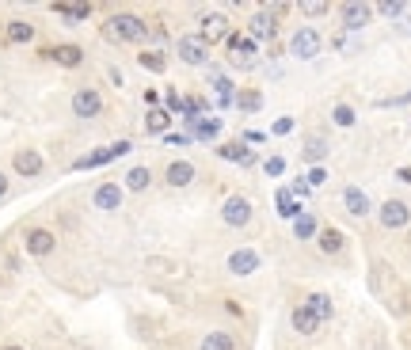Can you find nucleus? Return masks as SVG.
<instances>
[{"mask_svg":"<svg viewBox=\"0 0 411 350\" xmlns=\"http://www.w3.org/2000/svg\"><path fill=\"white\" fill-rule=\"evenodd\" d=\"M305 183L308 187H324V183H328V168H312V172L305 175Z\"/></svg>","mask_w":411,"mask_h":350,"instance_id":"40","label":"nucleus"},{"mask_svg":"<svg viewBox=\"0 0 411 350\" xmlns=\"http://www.w3.org/2000/svg\"><path fill=\"white\" fill-rule=\"evenodd\" d=\"M297 12L308 15V20H320V15L331 12V4H328V0H297Z\"/></svg>","mask_w":411,"mask_h":350,"instance_id":"34","label":"nucleus"},{"mask_svg":"<svg viewBox=\"0 0 411 350\" xmlns=\"http://www.w3.org/2000/svg\"><path fill=\"white\" fill-rule=\"evenodd\" d=\"M213 88H217V103H221V107L236 103V88H232V80H229V77H217V80H213Z\"/></svg>","mask_w":411,"mask_h":350,"instance_id":"36","label":"nucleus"},{"mask_svg":"<svg viewBox=\"0 0 411 350\" xmlns=\"http://www.w3.org/2000/svg\"><path fill=\"white\" fill-rule=\"evenodd\" d=\"M217 134H221V118H206L191 126V141H213Z\"/></svg>","mask_w":411,"mask_h":350,"instance_id":"30","label":"nucleus"},{"mask_svg":"<svg viewBox=\"0 0 411 350\" xmlns=\"http://www.w3.org/2000/svg\"><path fill=\"white\" fill-rule=\"evenodd\" d=\"M137 65H141L145 73H156V77H160V73H167L164 50H141V54H137Z\"/></svg>","mask_w":411,"mask_h":350,"instance_id":"25","label":"nucleus"},{"mask_svg":"<svg viewBox=\"0 0 411 350\" xmlns=\"http://www.w3.org/2000/svg\"><path fill=\"white\" fill-rule=\"evenodd\" d=\"M289 327H293L297 335H316V331H320V320H316L305 305H297L293 312H289Z\"/></svg>","mask_w":411,"mask_h":350,"instance_id":"22","label":"nucleus"},{"mask_svg":"<svg viewBox=\"0 0 411 350\" xmlns=\"http://www.w3.org/2000/svg\"><path fill=\"white\" fill-rule=\"evenodd\" d=\"M175 58L183 65H206L210 61V46H206L198 35H183V39L175 42Z\"/></svg>","mask_w":411,"mask_h":350,"instance_id":"11","label":"nucleus"},{"mask_svg":"<svg viewBox=\"0 0 411 350\" xmlns=\"http://www.w3.org/2000/svg\"><path fill=\"white\" fill-rule=\"evenodd\" d=\"M0 286H4V278H0Z\"/></svg>","mask_w":411,"mask_h":350,"instance_id":"49","label":"nucleus"},{"mask_svg":"<svg viewBox=\"0 0 411 350\" xmlns=\"http://www.w3.org/2000/svg\"><path fill=\"white\" fill-rule=\"evenodd\" d=\"M12 172L20 175V179H39V175L46 172V156L39 153V149H15Z\"/></svg>","mask_w":411,"mask_h":350,"instance_id":"6","label":"nucleus"},{"mask_svg":"<svg viewBox=\"0 0 411 350\" xmlns=\"http://www.w3.org/2000/svg\"><path fill=\"white\" fill-rule=\"evenodd\" d=\"M4 39L12 42V46H27V42H34L39 39V27L34 23H27V20H12L4 27Z\"/></svg>","mask_w":411,"mask_h":350,"instance_id":"20","label":"nucleus"},{"mask_svg":"<svg viewBox=\"0 0 411 350\" xmlns=\"http://www.w3.org/2000/svg\"><path fill=\"white\" fill-rule=\"evenodd\" d=\"M198 350H236V339H232V331H210Z\"/></svg>","mask_w":411,"mask_h":350,"instance_id":"27","label":"nucleus"},{"mask_svg":"<svg viewBox=\"0 0 411 350\" xmlns=\"http://www.w3.org/2000/svg\"><path fill=\"white\" fill-rule=\"evenodd\" d=\"M331 122H335V126H343V130H350L354 122H358V115H354L350 103H335V107H331Z\"/></svg>","mask_w":411,"mask_h":350,"instance_id":"35","label":"nucleus"},{"mask_svg":"<svg viewBox=\"0 0 411 350\" xmlns=\"http://www.w3.org/2000/svg\"><path fill=\"white\" fill-rule=\"evenodd\" d=\"M225 312H229V316H244V308H240L236 301H225Z\"/></svg>","mask_w":411,"mask_h":350,"instance_id":"45","label":"nucleus"},{"mask_svg":"<svg viewBox=\"0 0 411 350\" xmlns=\"http://www.w3.org/2000/svg\"><path fill=\"white\" fill-rule=\"evenodd\" d=\"M194 179H198V168L191 164V160H172V164L164 168V183L172 187V191H183V187H191Z\"/></svg>","mask_w":411,"mask_h":350,"instance_id":"15","label":"nucleus"},{"mask_svg":"<svg viewBox=\"0 0 411 350\" xmlns=\"http://www.w3.org/2000/svg\"><path fill=\"white\" fill-rule=\"evenodd\" d=\"M225 267H229V274H236V278H248V274H255L259 267H263V255H259L255 248H236L225 259Z\"/></svg>","mask_w":411,"mask_h":350,"instance_id":"12","label":"nucleus"},{"mask_svg":"<svg viewBox=\"0 0 411 350\" xmlns=\"http://www.w3.org/2000/svg\"><path fill=\"white\" fill-rule=\"evenodd\" d=\"M308 191H312V187H308L305 179H293V187H289V194H293V198H305Z\"/></svg>","mask_w":411,"mask_h":350,"instance_id":"43","label":"nucleus"},{"mask_svg":"<svg viewBox=\"0 0 411 350\" xmlns=\"http://www.w3.org/2000/svg\"><path fill=\"white\" fill-rule=\"evenodd\" d=\"M99 31H103V39H107V42H118V46H137V42L148 39V23L141 20V15H134V12L107 15Z\"/></svg>","mask_w":411,"mask_h":350,"instance_id":"1","label":"nucleus"},{"mask_svg":"<svg viewBox=\"0 0 411 350\" xmlns=\"http://www.w3.org/2000/svg\"><path fill=\"white\" fill-rule=\"evenodd\" d=\"M53 12L65 15L69 23H84L91 15V4H53Z\"/></svg>","mask_w":411,"mask_h":350,"instance_id":"32","label":"nucleus"},{"mask_svg":"<svg viewBox=\"0 0 411 350\" xmlns=\"http://www.w3.org/2000/svg\"><path fill=\"white\" fill-rule=\"evenodd\" d=\"M126 153H134V145H129V141H115V145L99 149V153L80 156L72 168H77V172H88V168H103V164H110V160H118V156H126Z\"/></svg>","mask_w":411,"mask_h":350,"instance_id":"8","label":"nucleus"},{"mask_svg":"<svg viewBox=\"0 0 411 350\" xmlns=\"http://www.w3.org/2000/svg\"><path fill=\"white\" fill-rule=\"evenodd\" d=\"M316 232H320V225H316L312 213L293 217V236H297V240H316Z\"/></svg>","mask_w":411,"mask_h":350,"instance_id":"29","label":"nucleus"},{"mask_svg":"<svg viewBox=\"0 0 411 350\" xmlns=\"http://www.w3.org/2000/svg\"><path fill=\"white\" fill-rule=\"evenodd\" d=\"M289 130H293V118H289V115H282V118L274 122V130H270V134H274V137H286Z\"/></svg>","mask_w":411,"mask_h":350,"instance_id":"41","label":"nucleus"},{"mask_svg":"<svg viewBox=\"0 0 411 350\" xmlns=\"http://www.w3.org/2000/svg\"><path fill=\"white\" fill-rule=\"evenodd\" d=\"M145 130L148 134H167V130H172V115H167L164 107H153L145 115Z\"/></svg>","mask_w":411,"mask_h":350,"instance_id":"28","label":"nucleus"},{"mask_svg":"<svg viewBox=\"0 0 411 350\" xmlns=\"http://www.w3.org/2000/svg\"><path fill=\"white\" fill-rule=\"evenodd\" d=\"M282 172H286V160H282V156H270V160H263V175L278 179Z\"/></svg>","mask_w":411,"mask_h":350,"instance_id":"38","label":"nucleus"},{"mask_svg":"<svg viewBox=\"0 0 411 350\" xmlns=\"http://www.w3.org/2000/svg\"><path fill=\"white\" fill-rule=\"evenodd\" d=\"M217 156H221V160H232V164H244V168L255 164V153H251L244 141H229V145H221Z\"/></svg>","mask_w":411,"mask_h":350,"instance_id":"23","label":"nucleus"},{"mask_svg":"<svg viewBox=\"0 0 411 350\" xmlns=\"http://www.w3.org/2000/svg\"><path fill=\"white\" fill-rule=\"evenodd\" d=\"M8 191H12V179H8V175H4V172H0V198H4V194H8Z\"/></svg>","mask_w":411,"mask_h":350,"instance_id":"46","label":"nucleus"},{"mask_svg":"<svg viewBox=\"0 0 411 350\" xmlns=\"http://www.w3.org/2000/svg\"><path fill=\"white\" fill-rule=\"evenodd\" d=\"M274 206H278V217H286V221H293V217H301V206H297V198L289 194V187L274 194Z\"/></svg>","mask_w":411,"mask_h":350,"instance_id":"26","label":"nucleus"},{"mask_svg":"<svg viewBox=\"0 0 411 350\" xmlns=\"http://www.w3.org/2000/svg\"><path fill=\"white\" fill-rule=\"evenodd\" d=\"M316 248H320L324 255H339L343 248H347V236L335 229V225H324V229L316 232Z\"/></svg>","mask_w":411,"mask_h":350,"instance_id":"19","label":"nucleus"},{"mask_svg":"<svg viewBox=\"0 0 411 350\" xmlns=\"http://www.w3.org/2000/svg\"><path fill=\"white\" fill-rule=\"evenodd\" d=\"M343 206H347V213L350 217H366L373 206H369V194L362 191V187H347V191H343Z\"/></svg>","mask_w":411,"mask_h":350,"instance_id":"21","label":"nucleus"},{"mask_svg":"<svg viewBox=\"0 0 411 350\" xmlns=\"http://www.w3.org/2000/svg\"><path fill=\"white\" fill-rule=\"evenodd\" d=\"M126 183H122V191H129V194H141V191H148L153 187V168L148 164H134L129 172L122 175Z\"/></svg>","mask_w":411,"mask_h":350,"instance_id":"18","label":"nucleus"},{"mask_svg":"<svg viewBox=\"0 0 411 350\" xmlns=\"http://www.w3.org/2000/svg\"><path fill=\"white\" fill-rule=\"evenodd\" d=\"M373 12H377V15H385V20H400V15L407 12V4H400V0H388V4H377Z\"/></svg>","mask_w":411,"mask_h":350,"instance_id":"37","label":"nucleus"},{"mask_svg":"<svg viewBox=\"0 0 411 350\" xmlns=\"http://www.w3.org/2000/svg\"><path fill=\"white\" fill-rule=\"evenodd\" d=\"M301 156L308 160V164H320V160L328 156V141H324V137H308L305 149H301Z\"/></svg>","mask_w":411,"mask_h":350,"instance_id":"33","label":"nucleus"},{"mask_svg":"<svg viewBox=\"0 0 411 350\" xmlns=\"http://www.w3.org/2000/svg\"><path fill=\"white\" fill-rule=\"evenodd\" d=\"M164 111H167V115L183 111V99H179V92H175V88H167V96H164Z\"/></svg>","mask_w":411,"mask_h":350,"instance_id":"39","label":"nucleus"},{"mask_svg":"<svg viewBox=\"0 0 411 350\" xmlns=\"http://www.w3.org/2000/svg\"><path fill=\"white\" fill-rule=\"evenodd\" d=\"M23 251L31 255V259H50L53 251H58V236H53L50 229H27V236H23Z\"/></svg>","mask_w":411,"mask_h":350,"instance_id":"4","label":"nucleus"},{"mask_svg":"<svg viewBox=\"0 0 411 350\" xmlns=\"http://www.w3.org/2000/svg\"><path fill=\"white\" fill-rule=\"evenodd\" d=\"M274 35H278V20L270 12H255L251 15V23H248V39L251 42H274Z\"/></svg>","mask_w":411,"mask_h":350,"instance_id":"17","label":"nucleus"},{"mask_svg":"<svg viewBox=\"0 0 411 350\" xmlns=\"http://www.w3.org/2000/svg\"><path fill=\"white\" fill-rule=\"evenodd\" d=\"M225 46H229V61H236L240 69H255V58H259V46L248 39V35H240V31H232L229 39H225Z\"/></svg>","mask_w":411,"mask_h":350,"instance_id":"5","label":"nucleus"},{"mask_svg":"<svg viewBox=\"0 0 411 350\" xmlns=\"http://www.w3.org/2000/svg\"><path fill=\"white\" fill-rule=\"evenodd\" d=\"M377 221H381V229H407L411 206L404 202V198H388V202L377 210Z\"/></svg>","mask_w":411,"mask_h":350,"instance_id":"9","label":"nucleus"},{"mask_svg":"<svg viewBox=\"0 0 411 350\" xmlns=\"http://www.w3.org/2000/svg\"><path fill=\"white\" fill-rule=\"evenodd\" d=\"M229 15H221V12H206L202 15V31H198V39L206 46H213V42H225L229 39Z\"/></svg>","mask_w":411,"mask_h":350,"instance_id":"13","label":"nucleus"},{"mask_svg":"<svg viewBox=\"0 0 411 350\" xmlns=\"http://www.w3.org/2000/svg\"><path fill=\"white\" fill-rule=\"evenodd\" d=\"M122 198H126V191H122V183H99L96 191H91V206H96L99 213H115V210H122Z\"/></svg>","mask_w":411,"mask_h":350,"instance_id":"10","label":"nucleus"},{"mask_svg":"<svg viewBox=\"0 0 411 350\" xmlns=\"http://www.w3.org/2000/svg\"><path fill=\"white\" fill-rule=\"evenodd\" d=\"M396 179H400V183H407V187H411V168H396Z\"/></svg>","mask_w":411,"mask_h":350,"instance_id":"47","label":"nucleus"},{"mask_svg":"<svg viewBox=\"0 0 411 350\" xmlns=\"http://www.w3.org/2000/svg\"><path fill=\"white\" fill-rule=\"evenodd\" d=\"M0 350H27V346H20V343H4Z\"/></svg>","mask_w":411,"mask_h":350,"instance_id":"48","label":"nucleus"},{"mask_svg":"<svg viewBox=\"0 0 411 350\" xmlns=\"http://www.w3.org/2000/svg\"><path fill=\"white\" fill-rule=\"evenodd\" d=\"M164 141H167V145H186L191 134H164Z\"/></svg>","mask_w":411,"mask_h":350,"instance_id":"44","label":"nucleus"},{"mask_svg":"<svg viewBox=\"0 0 411 350\" xmlns=\"http://www.w3.org/2000/svg\"><path fill=\"white\" fill-rule=\"evenodd\" d=\"M221 221H225L229 229H244L251 221V202L244 194H229L225 202H221Z\"/></svg>","mask_w":411,"mask_h":350,"instance_id":"7","label":"nucleus"},{"mask_svg":"<svg viewBox=\"0 0 411 350\" xmlns=\"http://www.w3.org/2000/svg\"><path fill=\"white\" fill-rule=\"evenodd\" d=\"M69 107H72V115L84 118V122L99 118V115H103V96H99V88H77V92H72V99H69Z\"/></svg>","mask_w":411,"mask_h":350,"instance_id":"3","label":"nucleus"},{"mask_svg":"<svg viewBox=\"0 0 411 350\" xmlns=\"http://www.w3.org/2000/svg\"><path fill=\"white\" fill-rule=\"evenodd\" d=\"M305 308L312 312V316L320 320V324H324V320H331V316H335V305H331V297H328V293H308V297H305Z\"/></svg>","mask_w":411,"mask_h":350,"instance_id":"24","label":"nucleus"},{"mask_svg":"<svg viewBox=\"0 0 411 350\" xmlns=\"http://www.w3.org/2000/svg\"><path fill=\"white\" fill-rule=\"evenodd\" d=\"M320 50H324V35L316 31V27H297V31L289 35V58L312 61V58H320Z\"/></svg>","mask_w":411,"mask_h":350,"instance_id":"2","label":"nucleus"},{"mask_svg":"<svg viewBox=\"0 0 411 350\" xmlns=\"http://www.w3.org/2000/svg\"><path fill=\"white\" fill-rule=\"evenodd\" d=\"M339 15H343V27H347V31H362V27H369V20H373V4L350 0V4L339 8Z\"/></svg>","mask_w":411,"mask_h":350,"instance_id":"16","label":"nucleus"},{"mask_svg":"<svg viewBox=\"0 0 411 350\" xmlns=\"http://www.w3.org/2000/svg\"><path fill=\"white\" fill-rule=\"evenodd\" d=\"M42 58H50L53 65H61V69H80V65H84V46L61 42V46H50V50H42Z\"/></svg>","mask_w":411,"mask_h":350,"instance_id":"14","label":"nucleus"},{"mask_svg":"<svg viewBox=\"0 0 411 350\" xmlns=\"http://www.w3.org/2000/svg\"><path fill=\"white\" fill-rule=\"evenodd\" d=\"M236 107H240V111H248V115H255V111H263V92H259V88L236 92Z\"/></svg>","mask_w":411,"mask_h":350,"instance_id":"31","label":"nucleus"},{"mask_svg":"<svg viewBox=\"0 0 411 350\" xmlns=\"http://www.w3.org/2000/svg\"><path fill=\"white\" fill-rule=\"evenodd\" d=\"M263 141H267L263 130H248V134H244V145H263Z\"/></svg>","mask_w":411,"mask_h":350,"instance_id":"42","label":"nucleus"}]
</instances>
